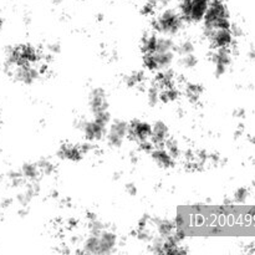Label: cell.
<instances>
[{"label": "cell", "mask_w": 255, "mask_h": 255, "mask_svg": "<svg viewBox=\"0 0 255 255\" xmlns=\"http://www.w3.org/2000/svg\"><path fill=\"white\" fill-rule=\"evenodd\" d=\"M156 224L157 232L161 236V238H167V237H169L174 232V224L172 222L162 219V221H157Z\"/></svg>", "instance_id": "obj_19"}, {"label": "cell", "mask_w": 255, "mask_h": 255, "mask_svg": "<svg viewBox=\"0 0 255 255\" xmlns=\"http://www.w3.org/2000/svg\"><path fill=\"white\" fill-rule=\"evenodd\" d=\"M149 153L154 163L162 168H171L174 164L173 156L163 146H156Z\"/></svg>", "instance_id": "obj_13"}, {"label": "cell", "mask_w": 255, "mask_h": 255, "mask_svg": "<svg viewBox=\"0 0 255 255\" xmlns=\"http://www.w3.org/2000/svg\"><path fill=\"white\" fill-rule=\"evenodd\" d=\"M22 178H26L27 181H35L39 177L40 171L37 168L36 163H25L21 167V172H20Z\"/></svg>", "instance_id": "obj_17"}, {"label": "cell", "mask_w": 255, "mask_h": 255, "mask_svg": "<svg viewBox=\"0 0 255 255\" xmlns=\"http://www.w3.org/2000/svg\"><path fill=\"white\" fill-rule=\"evenodd\" d=\"M247 198H248V191L246 188H239L236 192V194H234V199H236V202H239V203L244 202Z\"/></svg>", "instance_id": "obj_27"}, {"label": "cell", "mask_w": 255, "mask_h": 255, "mask_svg": "<svg viewBox=\"0 0 255 255\" xmlns=\"http://www.w3.org/2000/svg\"><path fill=\"white\" fill-rule=\"evenodd\" d=\"M171 1L172 0H151L149 2H151L154 7H157V6H164V5L169 4Z\"/></svg>", "instance_id": "obj_28"}, {"label": "cell", "mask_w": 255, "mask_h": 255, "mask_svg": "<svg viewBox=\"0 0 255 255\" xmlns=\"http://www.w3.org/2000/svg\"><path fill=\"white\" fill-rule=\"evenodd\" d=\"M169 137V129L164 122L157 121L152 125V133H151V141L152 143L156 146H163L164 142Z\"/></svg>", "instance_id": "obj_14"}, {"label": "cell", "mask_w": 255, "mask_h": 255, "mask_svg": "<svg viewBox=\"0 0 255 255\" xmlns=\"http://www.w3.org/2000/svg\"><path fill=\"white\" fill-rule=\"evenodd\" d=\"M211 0H179V15L188 24H198L203 20Z\"/></svg>", "instance_id": "obj_4"}, {"label": "cell", "mask_w": 255, "mask_h": 255, "mask_svg": "<svg viewBox=\"0 0 255 255\" xmlns=\"http://www.w3.org/2000/svg\"><path fill=\"white\" fill-rule=\"evenodd\" d=\"M194 44L189 40H184L182 41L181 44L177 45L176 47V52L179 55V56H184V55H189V54H194Z\"/></svg>", "instance_id": "obj_21"}, {"label": "cell", "mask_w": 255, "mask_h": 255, "mask_svg": "<svg viewBox=\"0 0 255 255\" xmlns=\"http://www.w3.org/2000/svg\"><path fill=\"white\" fill-rule=\"evenodd\" d=\"M126 191H127V193L131 194V196H134V194L137 193V188L133 186V184H127Z\"/></svg>", "instance_id": "obj_29"}, {"label": "cell", "mask_w": 255, "mask_h": 255, "mask_svg": "<svg viewBox=\"0 0 255 255\" xmlns=\"http://www.w3.org/2000/svg\"><path fill=\"white\" fill-rule=\"evenodd\" d=\"M89 107L92 116L109 111V100L107 94L101 87H95L89 95Z\"/></svg>", "instance_id": "obj_8"}, {"label": "cell", "mask_w": 255, "mask_h": 255, "mask_svg": "<svg viewBox=\"0 0 255 255\" xmlns=\"http://www.w3.org/2000/svg\"><path fill=\"white\" fill-rule=\"evenodd\" d=\"M163 147L169 152V153L172 154V156H173V158L178 157L179 153H181V151H179V147H178V142L173 138H169V137L167 138V141L164 142Z\"/></svg>", "instance_id": "obj_23"}, {"label": "cell", "mask_w": 255, "mask_h": 255, "mask_svg": "<svg viewBox=\"0 0 255 255\" xmlns=\"http://www.w3.org/2000/svg\"><path fill=\"white\" fill-rule=\"evenodd\" d=\"M204 35H209L217 29H231L229 11L224 0H211L203 17Z\"/></svg>", "instance_id": "obj_1"}, {"label": "cell", "mask_w": 255, "mask_h": 255, "mask_svg": "<svg viewBox=\"0 0 255 255\" xmlns=\"http://www.w3.org/2000/svg\"><path fill=\"white\" fill-rule=\"evenodd\" d=\"M184 21L178 11L173 9H164L152 20L154 32L163 36H176L183 30Z\"/></svg>", "instance_id": "obj_2"}, {"label": "cell", "mask_w": 255, "mask_h": 255, "mask_svg": "<svg viewBox=\"0 0 255 255\" xmlns=\"http://www.w3.org/2000/svg\"><path fill=\"white\" fill-rule=\"evenodd\" d=\"M152 125L148 122L141 121V120H133L131 124H128V137L133 141L141 142L151 139Z\"/></svg>", "instance_id": "obj_9"}, {"label": "cell", "mask_w": 255, "mask_h": 255, "mask_svg": "<svg viewBox=\"0 0 255 255\" xmlns=\"http://www.w3.org/2000/svg\"><path fill=\"white\" fill-rule=\"evenodd\" d=\"M249 56H251V59L255 60V50H253V51H251V54H249Z\"/></svg>", "instance_id": "obj_30"}, {"label": "cell", "mask_w": 255, "mask_h": 255, "mask_svg": "<svg viewBox=\"0 0 255 255\" xmlns=\"http://www.w3.org/2000/svg\"><path fill=\"white\" fill-rule=\"evenodd\" d=\"M212 61H213L214 67H216L217 76L223 75L232 62V54L229 51V47H226V49H216V51L212 54Z\"/></svg>", "instance_id": "obj_11"}, {"label": "cell", "mask_w": 255, "mask_h": 255, "mask_svg": "<svg viewBox=\"0 0 255 255\" xmlns=\"http://www.w3.org/2000/svg\"><path fill=\"white\" fill-rule=\"evenodd\" d=\"M207 39L211 42L212 47L216 49H226L231 47L233 44V34L231 29H217L213 30L209 35H207Z\"/></svg>", "instance_id": "obj_10"}, {"label": "cell", "mask_w": 255, "mask_h": 255, "mask_svg": "<svg viewBox=\"0 0 255 255\" xmlns=\"http://www.w3.org/2000/svg\"><path fill=\"white\" fill-rule=\"evenodd\" d=\"M159 96H161V87L157 84L151 85L147 90V101H148V104L151 106H154L159 101Z\"/></svg>", "instance_id": "obj_20"}, {"label": "cell", "mask_w": 255, "mask_h": 255, "mask_svg": "<svg viewBox=\"0 0 255 255\" xmlns=\"http://www.w3.org/2000/svg\"><path fill=\"white\" fill-rule=\"evenodd\" d=\"M109 125L110 114L109 111H106L104 112V114L95 115L94 119L90 120V121H81L79 127L87 141L96 142L106 136V131Z\"/></svg>", "instance_id": "obj_3"}, {"label": "cell", "mask_w": 255, "mask_h": 255, "mask_svg": "<svg viewBox=\"0 0 255 255\" xmlns=\"http://www.w3.org/2000/svg\"><path fill=\"white\" fill-rule=\"evenodd\" d=\"M99 242H100V254H110L115 251L117 247L119 239L117 236L111 231L104 229L99 233Z\"/></svg>", "instance_id": "obj_12"}, {"label": "cell", "mask_w": 255, "mask_h": 255, "mask_svg": "<svg viewBox=\"0 0 255 255\" xmlns=\"http://www.w3.org/2000/svg\"><path fill=\"white\" fill-rule=\"evenodd\" d=\"M178 96H179V91L173 86V85H172V86L162 87L159 100L163 102H173L178 99Z\"/></svg>", "instance_id": "obj_18"}, {"label": "cell", "mask_w": 255, "mask_h": 255, "mask_svg": "<svg viewBox=\"0 0 255 255\" xmlns=\"http://www.w3.org/2000/svg\"><path fill=\"white\" fill-rule=\"evenodd\" d=\"M202 94H203V87L198 84H187L186 87H184V95L192 104L198 102Z\"/></svg>", "instance_id": "obj_16"}, {"label": "cell", "mask_w": 255, "mask_h": 255, "mask_svg": "<svg viewBox=\"0 0 255 255\" xmlns=\"http://www.w3.org/2000/svg\"><path fill=\"white\" fill-rule=\"evenodd\" d=\"M197 64H198V59L193 54L181 56V65L186 69H193Z\"/></svg>", "instance_id": "obj_25"}, {"label": "cell", "mask_w": 255, "mask_h": 255, "mask_svg": "<svg viewBox=\"0 0 255 255\" xmlns=\"http://www.w3.org/2000/svg\"><path fill=\"white\" fill-rule=\"evenodd\" d=\"M90 232H91V233H94V234H96V233H100V232L101 231H104L105 229V227H104V224L101 223V222L99 221V219H92L91 222H90Z\"/></svg>", "instance_id": "obj_26"}, {"label": "cell", "mask_w": 255, "mask_h": 255, "mask_svg": "<svg viewBox=\"0 0 255 255\" xmlns=\"http://www.w3.org/2000/svg\"><path fill=\"white\" fill-rule=\"evenodd\" d=\"M7 71L15 81L22 85H32L39 80L40 75H41L40 67L36 65H21V66L12 67Z\"/></svg>", "instance_id": "obj_7"}, {"label": "cell", "mask_w": 255, "mask_h": 255, "mask_svg": "<svg viewBox=\"0 0 255 255\" xmlns=\"http://www.w3.org/2000/svg\"><path fill=\"white\" fill-rule=\"evenodd\" d=\"M37 168H39L40 173L45 174V176H50L55 172V166L54 163H51L47 159H41V161L37 162Z\"/></svg>", "instance_id": "obj_22"}, {"label": "cell", "mask_w": 255, "mask_h": 255, "mask_svg": "<svg viewBox=\"0 0 255 255\" xmlns=\"http://www.w3.org/2000/svg\"><path fill=\"white\" fill-rule=\"evenodd\" d=\"M144 81V75L142 72H133V74L128 75V77L126 79V82L128 86H139L142 85V82Z\"/></svg>", "instance_id": "obj_24"}, {"label": "cell", "mask_w": 255, "mask_h": 255, "mask_svg": "<svg viewBox=\"0 0 255 255\" xmlns=\"http://www.w3.org/2000/svg\"><path fill=\"white\" fill-rule=\"evenodd\" d=\"M128 137V124L122 120H116L109 125L106 131L107 143L114 148H120Z\"/></svg>", "instance_id": "obj_6"}, {"label": "cell", "mask_w": 255, "mask_h": 255, "mask_svg": "<svg viewBox=\"0 0 255 255\" xmlns=\"http://www.w3.org/2000/svg\"><path fill=\"white\" fill-rule=\"evenodd\" d=\"M176 51L172 50H154V51L143 54V65L147 70L152 72H159L171 67L173 64Z\"/></svg>", "instance_id": "obj_5"}, {"label": "cell", "mask_w": 255, "mask_h": 255, "mask_svg": "<svg viewBox=\"0 0 255 255\" xmlns=\"http://www.w3.org/2000/svg\"><path fill=\"white\" fill-rule=\"evenodd\" d=\"M62 0H54V2H57V4H59V2H61Z\"/></svg>", "instance_id": "obj_31"}, {"label": "cell", "mask_w": 255, "mask_h": 255, "mask_svg": "<svg viewBox=\"0 0 255 255\" xmlns=\"http://www.w3.org/2000/svg\"><path fill=\"white\" fill-rule=\"evenodd\" d=\"M84 154L85 153L84 151H82L81 146H77V144L64 143L59 149V156L61 157L62 159H66V161H80Z\"/></svg>", "instance_id": "obj_15"}]
</instances>
